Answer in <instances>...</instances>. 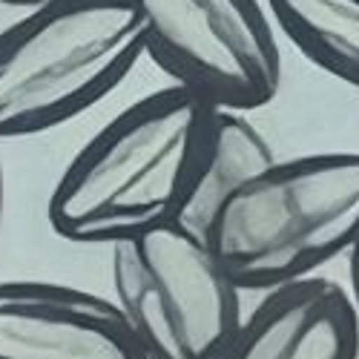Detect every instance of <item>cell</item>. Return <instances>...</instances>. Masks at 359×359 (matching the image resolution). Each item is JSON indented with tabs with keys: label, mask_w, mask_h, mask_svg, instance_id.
Segmentation results:
<instances>
[{
	"label": "cell",
	"mask_w": 359,
	"mask_h": 359,
	"mask_svg": "<svg viewBox=\"0 0 359 359\" xmlns=\"http://www.w3.org/2000/svg\"><path fill=\"white\" fill-rule=\"evenodd\" d=\"M219 112L175 83L121 109L57 175L46 204L55 236L112 248L184 222L213 156Z\"/></svg>",
	"instance_id": "cell-1"
},
{
	"label": "cell",
	"mask_w": 359,
	"mask_h": 359,
	"mask_svg": "<svg viewBox=\"0 0 359 359\" xmlns=\"http://www.w3.org/2000/svg\"><path fill=\"white\" fill-rule=\"evenodd\" d=\"M359 230V153L273 161L230 190L201 236L242 290H276L345 256Z\"/></svg>",
	"instance_id": "cell-2"
},
{
	"label": "cell",
	"mask_w": 359,
	"mask_h": 359,
	"mask_svg": "<svg viewBox=\"0 0 359 359\" xmlns=\"http://www.w3.org/2000/svg\"><path fill=\"white\" fill-rule=\"evenodd\" d=\"M144 57L135 0H49L0 32V141L55 130Z\"/></svg>",
	"instance_id": "cell-3"
},
{
	"label": "cell",
	"mask_w": 359,
	"mask_h": 359,
	"mask_svg": "<svg viewBox=\"0 0 359 359\" xmlns=\"http://www.w3.org/2000/svg\"><path fill=\"white\" fill-rule=\"evenodd\" d=\"M112 302L141 359H224L242 327V287L204 236L170 222L109 248Z\"/></svg>",
	"instance_id": "cell-4"
},
{
	"label": "cell",
	"mask_w": 359,
	"mask_h": 359,
	"mask_svg": "<svg viewBox=\"0 0 359 359\" xmlns=\"http://www.w3.org/2000/svg\"><path fill=\"white\" fill-rule=\"evenodd\" d=\"M144 55L219 109L256 112L282 86L273 20L259 0H135Z\"/></svg>",
	"instance_id": "cell-5"
},
{
	"label": "cell",
	"mask_w": 359,
	"mask_h": 359,
	"mask_svg": "<svg viewBox=\"0 0 359 359\" xmlns=\"http://www.w3.org/2000/svg\"><path fill=\"white\" fill-rule=\"evenodd\" d=\"M0 359H141L112 299L41 279L0 282Z\"/></svg>",
	"instance_id": "cell-6"
},
{
	"label": "cell",
	"mask_w": 359,
	"mask_h": 359,
	"mask_svg": "<svg viewBox=\"0 0 359 359\" xmlns=\"http://www.w3.org/2000/svg\"><path fill=\"white\" fill-rule=\"evenodd\" d=\"M224 359H359V313L331 279L282 285L242 319Z\"/></svg>",
	"instance_id": "cell-7"
},
{
	"label": "cell",
	"mask_w": 359,
	"mask_h": 359,
	"mask_svg": "<svg viewBox=\"0 0 359 359\" xmlns=\"http://www.w3.org/2000/svg\"><path fill=\"white\" fill-rule=\"evenodd\" d=\"M267 12L311 64L359 89V0H267Z\"/></svg>",
	"instance_id": "cell-8"
},
{
	"label": "cell",
	"mask_w": 359,
	"mask_h": 359,
	"mask_svg": "<svg viewBox=\"0 0 359 359\" xmlns=\"http://www.w3.org/2000/svg\"><path fill=\"white\" fill-rule=\"evenodd\" d=\"M276 156L262 130L250 121L245 112H219V127H216V144L213 156L207 164V172L201 178V184L196 190V198L190 204V210L184 216V224L193 230H204L210 213L219 207V201L236 190L242 182H248L250 175L264 170L267 164H273Z\"/></svg>",
	"instance_id": "cell-9"
},
{
	"label": "cell",
	"mask_w": 359,
	"mask_h": 359,
	"mask_svg": "<svg viewBox=\"0 0 359 359\" xmlns=\"http://www.w3.org/2000/svg\"><path fill=\"white\" fill-rule=\"evenodd\" d=\"M345 256H348V296H351V302L359 313V230H356Z\"/></svg>",
	"instance_id": "cell-10"
},
{
	"label": "cell",
	"mask_w": 359,
	"mask_h": 359,
	"mask_svg": "<svg viewBox=\"0 0 359 359\" xmlns=\"http://www.w3.org/2000/svg\"><path fill=\"white\" fill-rule=\"evenodd\" d=\"M4 6H20V9H35L41 4H49V0H0Z\"/></svg>",
	"instance_id": "cell-11"
},
{
	"label": "cell",
	"mask_w": 359,
	"mask_h": 359,
	"mask_svg": "<svg viewBox=\"0 0 359 359\" xmlns=\"http://www.w3.org/2000/svg\"><path fill=\"white\" fill-rule=\"evenodd\" d=\"M0 224H4V167H0Z\"/></svg>",
	"instance_id": "cell-12"
}]
</instances>
